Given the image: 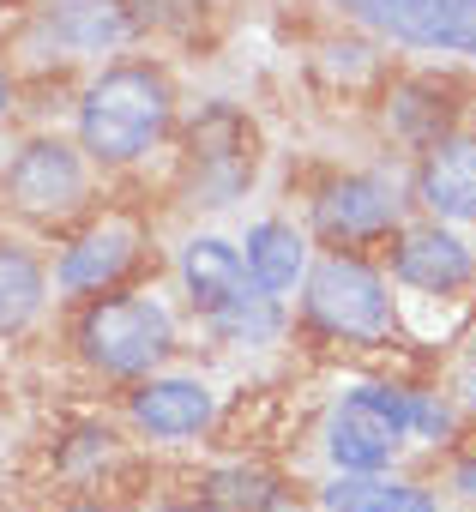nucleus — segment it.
<instances>
[{
    "mask_svg": "<svg viewBox=\"0 0 476 512\" xmlns=\"http://www.w3.org/2000/svg\"><path fill=\"white\" fill-rule=\"evenodd\" d=\"M175 127V85L151 61H103L73 97V145L91 169L145 163Z\"/></svg>",
    "mask_w": 476,
    "mask_h": 512,
    "instance_id": "nucleus-1",
    "label": "nucleus"
},
{
    "mask_svg": "<svg viewBox=\"0 0 476 512\" xmlns=\"http://www.w3.org/2000/svg\"><path fill=\"white\" fill-rule=\"evenodd\" d=\"M181 332H175V308L157 290H115L79 308L73 320V356L121 386H139L151 374L169 368Z\"/></svg>",
    "mask_w": 476,
    "mask_h": 512,
    "instance_id": "nucleus-2",
    "label": "nucleus"
},
{
    "mask_svg": "<svg viewBox=\"0 0 476 512\" xmlns=\"http://www.w3.org/2000/svg\"><path fill=\"white\" fill-rule=\"evenodd\" d=\"M91 205V163L73 133L31 127L0 157V211L31 229H55Z\"/></svg>",
    "mask_w": 476,
    "mask_h": 512,
    "instance_id": "nucleus-3",
    "label": "nucleus"
},
{
    "mask_svg": "<svg viewBox=\"0 0 476 512\" xmlns=\"http://www.w3.org/2000/svg\"><path fill=\"white\" fill-rule=\"evenodd\" d=\"M302 320L332 338V344H386L398 314H392V278L362 260V253H320L302 278Z\"/></svg>",
    "mask_w": 476,
    "mask_h": 512,
    "instance_id": "nucleus-4",
    "label": "nucleus"
},
{
    "mask_svg": "<svg viewBox=\"0 0 476 512\" xmlns=\"http://www.w3.org/2000/svg\"><path fill=\"white\" fill-rule=\"evenodd\" d=\"M326 464L332 476H374L392 470L410 446V386L398 380H350L326 410Z\"/></svg>",
    "mask_w": 476,
    "mask_h": 512,
    "instance_id": "nucleus-5",
    "label": "nucleus"
},
{
    "mask_svg": "<svg viewBox=\"0 0 476 512\" xmlns=\"http://www.w3.org/2000/svg\"><path fill=\"white\" fill-rule=\"evenodd\" d=\"M187 169H193V199L199 205H235L254 187L260 169V133L242 109L211 103L199 109V121L187 127Z\"/></svg>",
    "mask_w": 476,
    "mask_h": 512,
    "instance_id": "nucleus-6",
    "label": "nucleus"
},
{
    "mask_svg": "<svg viewBox=\"0 0 476 512\" xmlns=\"http://www.w3.org/2000/svg\"><path fill=\"white\" fill-rule=\"evenodd\" d=\"M133 266H139V229L121 217H103V223H85L79 235L61 241V253L49 260V290L61 302L85 308L97 296H115Z\"/></svg>",
    "mask_w": 476,
    "mask_h": 512,
    "instance_id": "nucleus-7",
    "label": "nucleus"
},
{
    "mask_svg": "<svg viewBox=\"0 0 476 512\" xmlns=\"http://www.w3.org/2000/svg\"><path fill=\"white\" fill-rule=\"evenodd\" d=\"M332 7L404 49L476 55V0H332Z\"/></svg>",
    "mask_w": 476,
    "mask_h": 512,
    "instance_id": "nucleus-8",
    "label": "nucleus"
},
{
    "mask_svg": "<svg viewBox=\"0 0 476 512\" xmlns=\"http://www.w3.org/2000/svg\"><path fill=\"white\" fill-rule=\"evenodd\" d=\"M217 422V392L205 374L163 368L139 386H127V428L151 446H193Z\"/></svg>",
    "mask_w": 476,
    "mask_h": 512,
    "instance_id": "nucleus-9",
    "label": "nucleus"
},
{
    "mask_svg": "<svg viewBox=\"0 0 476 512\" xmlns=\"http://www.w3.org/2000/svg\"><path fill=\"white\" fill-rule=\"evenodd\" d=\"M398 217H404V193L380 169L338 175L314 193V235L332 241V253H356V241H374V235L398 229Z\"/></svg>",
    "mask_w": 476,
    "mask_h": 512,
    "instance_id": "nucleus-10",
    "label": "nucleus"
},
{
    "mask_svg": "<svg viewBox=\"0 0 476 512\" xmlns=\"http://www.w3.org/2000/svg\"><path fill=\"white\" fill-rule=\"evenodd\" d=\"M470 272H476V253L446 223H416V229H398L392 241V284L416 296H452L470 284Z\"/></svg>",
    "mask_w": 476,
    "mask_h": 512,
    "instance_id": "nucleus-11",
    "label": "nucleus"
},
{
    "mask_svg": "<svg viewBox=\"0 0 476 512\" xmlns=\"http://www.w3.org/2000/svg\"><path fill=\"white\" fill-rule=\"evenodd\" d=\"M31 31L49 43V55L61 61H91V55H115L133 25L121 0H43L31 13Z\"/></svg>",
    "mask_w": 476,
    "mask_h": 512,
    "instance_id": "nucleus-12",
    "label": "nucleus"
},
{
    "mask_svg": "<svg viewBox=\"0 0 476 512\" xmlns=\"http://www.w3.org/2000/svg\"><path fill=\"white\" fill-rule=\"evenodd\" d=\"M49 253L25 229H0V350L19 344L49 314Z\"/></svg>",
    "mask_w": 476,
    "mask_h": 512,
    "instance_id": "nucleus-13",
    "label": "nucleus"
},
{
    "mask_svg": "<svg viewBox=\"0 0 476 512\" xmlns=\"http://www.w3.org/2000/svg\"><path fill=\"white\" fill-rule=\"evenodd\" d=\"M175 278L193 302V314H211L235 296H248V260H242V247H235L229 235H187L181 253H175Z\"/></svg>",
    "mask_w": 476,
    "mask_h": 512,
    "instance_id": "nucleus-14",
    "label": "nucleus"
},
{
    "mask_svg": "<svg viewBox=\"0 0 476 512\" xmlns=\"http://www.w3.org/2000/svg\"><path fill=\"white\" fill-rule=\"evenodd\" d=\"M416 199L440 223H476V139L464 133L434 139L416 169Z\"/></svg>",
    "mask_w": 476,
    "mask_h": 512,
    "instance_id": "nucleus-15",
    "label": "nucleus"
},
{
    "mask_svg": "<svg viewBox=\"0 0 476 512\" xmlns=\"http://www.w3.org/2000/svg\"><path fill=\"white\" fill-rule=\"evenodd\" d=\"M242 247V260H248V284L260 290V296H290V290H302V278H308V266H314V247H308V235L296 229V223H284V217H260V223H248V235L235 241Z\"/></svg>",
    "mask_w": 476,
    "mask_h": 512,
    "instance_id": "nucleus-16",
    "label": "nucleus"
},
{
    "mask_svg": "<svg viewBox=\"0 0 476 512\" xmlns=\"http://www.w3.org/2000/svg\"><path fill=\"white\" fill-rule=\"evenodd\" d=\"M320 512H440V494L398 476V470H374V476H326L320 482Z\"/></svg>",
    "mask_w": 476,
    "mask_h": 512,
    "instance_id": "nucleus-17",
    "label": "nucleus"
},
{
    "mask_svg": "<svg viewBox=\"0 0 476 512\" xmlns=\"http://www.w3.org/2000/svg\"><path fill=\"white\" fill-rule=\"evenodd\" d=\"M199 506H211V512H290V488L278 470L235 458V464H211L199 476Z\"/></svg>",
    "mask_w": 476,
    "mask_h": 512,
    "instance_id": "nucleus-18",
    "label": "nucleus"
},
{
    "mask_svg": "<svg viewBox=\"0 0 476 512\" xmlns=\"http://www.w3.org/2000/svg\"><path fill=\"white\" fill-rule=\"evenodd\" d=\"M199 326H205L223 350H266V344H278V338H284L290 308H284L278 296L248 290V296H235V302H223V308L199 314Z\"/></svg>",
    "mask_w": 476,
    "mask_h": 512,
    "instance_id": "nucleus-19",
    "label": "nucleus"
},
{
    "mask_svg": "<svg viewBox=\"0 0 476 512\" xmlns=\"http://www.w3.org/2000/svg\"><path fill=\"white\" fill-rule=\"evenodd\" d=\"M115 452H121V434H115L109 422H79V428H67V434L49 446V464H55L61 482H91Z\"/></svg>",
    "mask_w": 476,
    "mask_h": 512,
    "instance_id": "nucleus-20",
    "label": "nucleus"
},
{
    "mask_svg": "<svg viewBox=\"0 0 476 512\" xmlns=\"http://www.w3.org/2000/svg\"><path fill=\"white\" fill-rule=\"evenodd\" d=\"M452 434V404L440 398V392H416L410 386V440H446Z\"/></svg>",
    "mask_w": 476,
    "mask_h": 512,
    "instance_id": "nucleus-21",
    "label": "nucleus"
},
{
    "mask_svg": "<svg viewBox=\"0 0 476 512\" xmlns=\"http://www.w3.org/2000/svg\"><path fill=\"white\" fill-rule=\"evenodd\" d=\"M19 103H25V85H19V67L0 61V133L19 121Z\"/></svg>",
    "mask_w": 476,
    "mask_h": 512,
    "instance_id": "nucleus-22",
    "label": "nucleus"
},
{
    "mask_svg": "<svg viewBox=\"0 0 476 512\" xmlns=\"http://www.w3.org/2000/svg\"><path fill=\"white\" fill-rule=\"evenodd\" d=\"M452 488H458V494H464V500H476V458H470V464H458V470H452Z\"/></svg>",
    "mask_w": 476,
    "mask_h": 512,
    "instance_id": "nucleus-23",
    "label": "nucleus"
},
{
    "mask_svg": "<svg viewBox=\"0 0 476 512\" xmlns=\"http://www.w3.org/2000/svg\"><path fill=\"white\" fill-rule=\"evenodd\" d=\"M458 398H464V410H476V356H470L464 374H458Z\"/></svg>",
    "mask_w": 476,
    "mask_h": 512,
    "instance_id": "nucleus-24",
    "label": "nucleus"
},
{
    "mask_svg": "<svg viewBox=\"0 0 476 512\" xmlns=\"http://www.w3.org/2000/svg\"><path fill=\"white\" fill-rule=\"evenodd\" d=\"M151 512H211V506H199V500H163V506H151Z\"/></svg>",
    "mask_w": 476,
    "mask_h": 512,
    "instance_id": "nucleus-25",
    "label": "nucleus"
},
{
    "mask_svg": "<svg viewBox=\"0 0 476 512\" xmlns=\"http://www.w3.org/2000/svg\"><path fill=\"white\" fill-rule=\"evenodd\" d=\"M0 43H7V19H0Z\"/></svg>",
    "mask_w": 476,
    "mask_h": 512,
    "instance_id": "nucleus-26",
    "label": "nucleus"
}]
</instances>
